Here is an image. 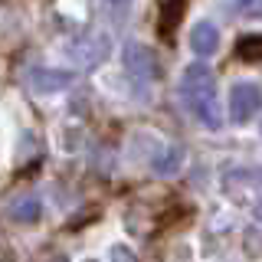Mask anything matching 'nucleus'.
Listing matches in <instances>:
<instances>
[{
  "mask_svg": "<svg viewBox=\"0 0 262 262\" xmlns=\"http://www.w3.org/2000/svg\"><path fill=\"white\" fill-rule=\"evenodd\" d=\"M180 98H184L187 112H190L203 128L216 131L223 125L216 76H213V69L207 62H190L184 72H180Z\"/></svg>",
  "mask_w": 262,
  "mask_h": 262,
  "instance_id": "f257e3e1",
  "label": "nucleus"
},
{
  "mask_svg": "<svg viewBox=\"0 0 262 262\" xmlns=\"http://www.w3.org/2000/svg\"><path fill=\"white\" fill-rule=\"evenodd\" d=\"M121 59H125V72L135 85H151V82L158 79V56H154L151 46L131 39V43H125V49H121Z\"/></svg>",
  "mask_w": 262,
  "mask_h": 262,
  "instance_id": "f03ea898",
  "label": "nucleus"
},
{
  "mask_svg": "<svg viewBox=\"0 0 262 262\" xmlns=\"http://www.w3.org/2000/svg\"><path fill=\"white\" fill-rule=\"evenodd\" d=\"M259 108H262V89L256 82H236L229 89V121L246 125V121H252V115Z\"/></svg>",
  "mask_w": 262,
  "mask_h": 262,
  "instance_id": "7ed1b4c3",
  "label": "nucleus"
},
{
  "mask_svg": "<svg viewBox=\"0 0 262 262\" xmlns=\"http://www.w3.org/2000/svg\"><path fill=\"white\" fill-rule=\"evenodd\" d=\"M76 82L72 69H46V66H33L27 72V85L33 92H62Z\"/></svg>",
  "mask_w": 262,
  "mask_h": 262,
  "instance_id": "20e7f679",
  "label": "nucleus"
},
{
  "mask_svg": "<svg viewBox=\"0 0 262 262\" xmlns=\"http://www.w3.org/2000/svg\"><path fill=\"white\" fill-rule=\"evenodd\" d=\"M187 43H190V53L200 56V59H207L220 49V30L213 20H196L190 27V36H187Z\"/></svg>",
  "mask_w": 262,
  "mask_h": 262,
  "instance_id": "39448f33",
  "label": "nucleus"
},
{
  "mask_svg": "<svg viewBox=\"0 0 262 262\" xmlns=\"http://www.w3.org/2000/svg\"><path fill=\"white\" fill-rule=\"evenodd\" d=\"M184 167V147L180 144H164L151 154V170L158 177H174Z\"/></svg>",
  "mask_w": 262,
  "mask_h": 262,
  "instance_id": "423d86ee",
  "label": "nucleus"
},
{
  "mask_svg": "<svg viewBox=\"0 0 262 262\" xmlns=\"http://www.w3.org/2000/svg\"><path fill=\"white\" fill-rule=\"evenodd\" d=\"M10 216L16 223H36V220L43 216V200H39L36 193H23L20 200L10 203Z\"/></svg>",
  "mask_w": 262,
  "mask_h": 262,
  "instance_id": "0eeeda50",
  "label": "nucleus"
},
{
  "mask_svg": "<svg viewBox=\"0 0 262 262\" xmlns=\"http://www.w3.org/2000/svg\"><path fill=\"white\" fill-rule=\"evenodd\" d=\"M180 16H184V0H167L161 10V36H174Z\"/></svg>",
  "mask_w": 262,
  "mask_h": 262,
  "instance_id": "6e6552de",
  "label": "nucleus"
},
{
  "mask_svg": "<svg viewBox=\"0 0 262 262\" xmlns=\"http://www.w3.org/2000/svg\"><path fill=\"white\" fill-rule=\"evenodd\" d=\"M236 56H239L243 62H259L262 59V33H256V36H243L239 43H236Z\"/></svg>",
  "mask_w": 262,
  "mask_h": 262,
  "instance_id": "1a4fd4ad",
  "label": "nucleus"
},
{
  "mask_svg": "<svg viewBox=\"0 0 262 262\" xmlns=\"http://www.w3.org/2000/svg\"><path fill=\"white\" fill-rule=\"evenodd\" d=\"M236 16H246V20H262V0H229Z\"/></svg>",
  "mask_w": 262,
  "mask_h": 262,
  "instance_id": "9d476101",
  "label": "nucleus"
},
{
  "mask_svg": "<svg viewBox=\"0 0 262 262\" xmlns=\"http://www.w3.org/2000/svg\"><path fill=\"white\" fill-rule=\"evenodd\" d=\"M108 262H138V259H135V252H131L125 243H115L108 249Z\"/></svg>",
  "mask_w": 262,
  "mask_h": 262,
  "instance_id": "9b49d317",
  "label": "nucleus"
},
{
  "mask_svg": "<svg viewBox=\"0 0 262 262\" xmlns=\"http://www.w3.org/2000/svg\"><path fill=\"white\" fill-rule=\"evenodd\" d=\"M256 220H259V223H262V200L256 203Z\"/></svg>",
  "mask_w": 262,
  "mask_h": 262,
  "instance_id": "f8f14e48",
  "label": "nucleus"
},
{
  "mask_svg": "<svg viewBox=\"0 0 262 262\" xmlns=\"http://www.w3.org/2000/svg\"><path fill=\"white\" fill-rule=\"evenodd\" d=\"M108 4H125V0H108Z\"/></svg>",
  "mask_w": 262,
  "mask_h": 262,
  "instance_id": "ddd939ff",
  "label": "nucleus"
}]
</instances>
